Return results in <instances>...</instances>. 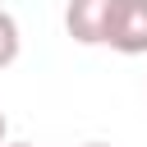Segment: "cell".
Here are the masks:
<instances>
[{
	"mask_svg": "<svg viewBox=\"0 0 147 147\" xmlns=\"http://www.w3.org/2000/svg\"><path fill=\"white\" fill-rule=\"evenodd\" d=\"M115 0H69L64 5V32L78 46H106Z\"/></svg>",
	"mask_w": 147,
	"mask_h": 147,
	"instance_id": "cell-2",
	"label": "cell"
},
{
	"mask_svg": "<svg viewBox=\"0 0 147 147\" xmlns=\"http://www.w3.org/2000/svg\"><path fill=\"white\" fill-rule=\"evenodd\" d=\"M106 46L119 55H147V0H115Z\"/></svg>",
	"mask_w": 147,
	"mask_h": 147,
	"instance_id": "cell-1",
	"label": "cell"
},
{
	"mask_svg": "<svg viewBox=\"0 0 147 147\" xmlns=\"http://www.w3.org/2000/svg\"><path fill=\"white\" fill-rule=\"evenodd\" d=\"M5 147H32V142H5Z\"/></svg>",
	"mask_w": 147,
	"mask_h": 147,
	"instance_id": "cell-6",
	"label": "cell"
},
{
	"mask_svg": "<svg viewBox=\"0 0 147 147\" xmlns=\"http://www.w3.org/2000/svg\"><path fill=\"white\" fill-rule=\"evenodd\" d=\"M5 133H9V119H5V110H0V147H5Z\"/></svg>",
	"mask_w": 147,
	"mask_h": 147,
	"instance_id": "cell-4",
	"label": "cell"
},
{
	"mask_svg": "<svg viewBox=\"0 0 147 147\" xmlns=\"http://www.w3.org/2000/svg\"><path fill=\"white\" fill-rule=\"evenodd\" d=\"M83 147H110V142H83Z\"/></svg>",
	"mask_w": 147,
	"mask_h": 147,
	"instance_id": "cell-5",
	"label": "cell"
},
{
	"mask_svg": "<svg viewBox=\"0 0 147 147\" xmlns=\"http://www.w3.org/2000/svg\"><path fill=\"white\" fill-rule=\"evenodd\" d=\"M18 51H23L18 23H14V14H9V9H0V69H9V64L18 60Z\"/></svg>",
	"mask_w": 147,
	"mask_h": 147,
	"instance_id": "cell-3",
	"label": "cell"
}]
</instances>
